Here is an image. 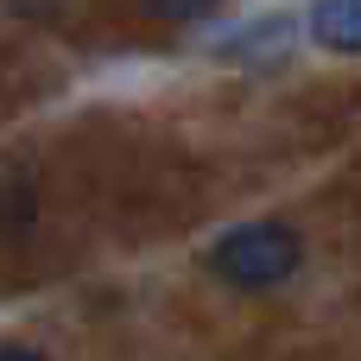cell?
Masks as SVG:
<instances>
[{
	"instance_id": "7a4b0ae2",
	"label": "cell",
	"mask_w": 361,
	"mask_h": 361,
	"mask_svg": "<svg viewBox=\"0 0 361 361\" xmlns=\"http://www.w3.org/2000/svg\"><path fill=\"white\" fill-rule=\"evenodd\" d=\"M311 32L330 51H361V0H317L311 6Z\"/></svg>"
},
{
	"instance_id": "277c9868",
	"label": "cell",
	"mask_w": 361,
	"mask_h": 361,
	"mask_svg": "<svg viewBox=\"0 0 361 361\" xmlns=\"http://www.w3.org/2000/svg\"><path fill=\"white\" fill-rule=\"evenodd\" d=\"M216 0H146V13L152 19H171V25H184V19H203Z\"/></svg>"
},
{
	"instance_id": "6da1fadb",
	"label": "cell",
	"mask_w": 361,
	"mask_h": 361,
	"mask_svg": "<svg viewBox=\"0 0 361 361\" xmlns=\"http://www.w3.org/2000/svg\"><path fill=\"white\" fill-rule=\"evenodd\" d=\"M298 260H305V241L286 222H241L209 247L216 279H228L235 292H273L298 273Z\"/></svg>"
},
{
	"instance_id": "5b68a950",
	"label": "cell",
	"mask_w": 361,
	"mask_h": 361,
	"mask_svg": "<svg viewBox=\"0 0 361 361\" xmlns=\"http://www.w3.org/2000/svg\"><path fill=\"white\" fill-rule=\"evenodd\" d=\"M0 361H44L38 349H25V343H0Z\"/></svg>"
},
{
	"instance_id": "3957f363",
	"label": "cell",
	"mask_w": 361,
	"mask_h": 361,
	"mask_svg": "<svg viewBox=\"0 0 361 361\" xmlns=\"http://www.w3.org/2000/svg\"><path fill=\"white\" fill-rule=\"evenodd\" d=\"M32 216H38V184L32 178H0V235L32 228Z\"/></svg>"
}]
</instances>
